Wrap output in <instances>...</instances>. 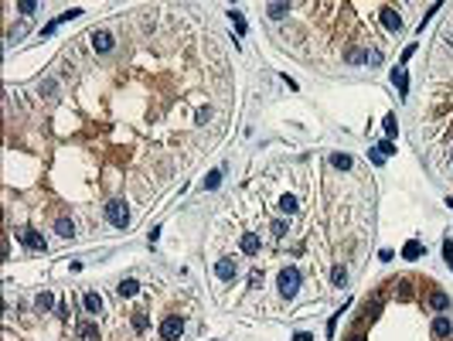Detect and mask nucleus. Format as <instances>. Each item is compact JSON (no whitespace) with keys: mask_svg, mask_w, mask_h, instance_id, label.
Here are the masks:
<instances>
[{"mask_svg":"<svg viewBox=\"0 0 453 341\" xmlns=\"http://www.w3.org/2000/svg\"><path fill=\"white\" fill-rule=\"evenodd\" d=\"M300 284H303V276H300L297 266L280 270V294H283V297H297V294H300Z\"/></svg>","mask_w":453,"mask_h":341,"instance_id":"f257e3e1","label":"nucleus"},{"mask_svg":"<svg viewBox=\"0 0 453 341\" xmlns=\"http://www.w3.org/2000/svg\"><path fill=\"white\" fill-rule=\"evenodd\" d=\"M293 341H314V338H310L307 331H300V334H293Z\"/></svg>","mask_w":453,"mask_h":341,"instance_id":"c9c22d12","label":"nucleus"},{"mask_svg":"<svg viewBox=\"0 0 453 341\" xmlns=\"http://www.w3.org/2000/svg\"><path fill=\"white\" fill-rule=\"evenodd\" d=\"M44 92H55V78H48V82H41V96Z\"/></svg>","mask_w":453,"mask_h":341,"instance_id":"72a5a7b5","label":"nucleus"},{"mask_svg":"<svg viewBox=\"0 0 453 341\" xmlns=\"http://www.w3.org/2000/svg\"><path fill=\"white\" fill-rule=\"evenodd\" d=\"M280 212H283V215H297V212H300V202H297L293 194H283V198H280Z\"/></svg>","mask_w":453,"mask_h":341,"instance_id":"9b49d317","label":"nucleus"},{"mask_svg":"<svg viewBox=\"0 0 453 341\" xmlns=\"http://www.w3.org/2000/svg\"><path fill=\"white\" fill-rule=\"evenodd\" d=\"M348 341H365V334H355V338H348Z\"/></svg>","mask_w":453,"mask_h":341,"instance_id":"e433bc0d","label":"nucleus"},{"mask_svg":"<svg viewBox=\"0 0 453 341\" xmlns=\"http://www.w3.org/2000/svg\"><path fill=\"white\" fill-rule=\"evenodd\" d=\"M368 157H372V164H375V168H382V164H385V157H382L378 150H368Z\"/></svg>","mask_w":453,"mask_h":341,"instance_id":"2f4dec72","label":"nucleus"},{"mask_svg":"<svg viewBox=\"0 0 453 341\" xmlns=\"http://www.w3.org/2000/svg\"><path fill=\"white\" fill-rule=\"evenodd\" d=\"M331 284L334 286H348V270H344V266H334V270H331Z\"/></svg>","mask_w":453,"mask_h":341,"instance_id":"6ab92c4d","label":"nucleus"},{"mask_svg":"<svg viewBox=\"0 0 453 341\" xmlns=\"http://www.w3.org/2000/svg\"><path fill=\"white\" fill-rule=\"evenodd\" d=\"M218 184H222V170H211V174L205 178V188L211 191V188H218Z\"/></svg>","mask_w":453,"mask_h":341,"instance_id":"5701e85b","label":"nucleus"},{"mask_svg":"<svg viewBox=\"0 0 453 341\" xmlns=\"http://www.w3.org/2000/svg\"><path fill=\"white\" fill-rule=\"evenodd\" d=\"M450 270H453V263H450Z\"/></svg>","mask_w":453,"mask_h":341,"instance_id":"58836bf2","label":"nucleus"},{"mask_svg":"<svg viewBox=\"0 0 453 341\" xmlns=\"http://www.w3.org/2000/svg\"><path fill=\"white\" fill-rule=\"evenodd\" d=\"M443 256H447V266L453 263V239H447V242H443Z\"/></svg>","mask_w":453,"mask_h":341,"instance_id":"7c9ffc66","label":"nucleus"},{"mask_svg":"<svg viewBox=\"0 0 453 341\" xmlns=\"http://www.w3.org/2000/svg\"><path fill=\"white\" fill-rule=\"evenodd\" d=\"M51 304H55V297H51V294H38V307H41V310H48Z\"/></svg>","mask_w":453,"mask_h":341,"instance_id":"c85d7f7f","label":"nucleus"},{"mask_svg":"<svg viewBox=\"0 0 453 341\" xmlns=\"http://www.w3.org/2000/svg\"><path fill=\"white\" fill-rule=\"evenodd\" d=\"M375 150L382 154V157H392V154H396V144H392V140H382V144H378Z\"/></svg>","mask_w":453,"mask_h":341,"instance_id":"b1692460","label":"nucleus"},{"mask_svg":"<svg viewBox=\"0 0 453 341\" xmlns=\"http://www.w3.org/2000/svg\"><path fill=\"white\" fill-rule=\"evenodd\" d=\"M430 307H433V310H447V307H450V297H447V294H430Z\"/></svg>","mask_w":453,"mask_h":341,"instance_id":"412c9836","label":"nucleus"},{"mask_svg":"<svg viewBox=\"0 0 453 341\" xmlns=\"http://www.w3.org/2000/svg\"><path fill=\"white\" fill-rule=\"evenodd\" d=\"M228 20L235 24V31H239V34H246V31H249V24H246V18H242V10H228Z\"/></svg>","mask_w":453,"mask_h":341,"instance_id":"dca6fc26","label":"nucleus"},{"mask_svg":"<svg viewBox=\"0 0 453 341\" xmlns=\"http://www.w3.org/2000/svg\"><path fill=\"white\" fill-rule=\"evenodd\" d=\"M249 286H263V270H252L249 273Z\"/></svg>","mask_w":453,"mask_h":341,"instance_id":"c756f323","label":"nucleus"},{"mask_svg":"<svg viewBox=\"0 0 453 341\" xmlns=\"http://www.w3.org/2000/svg\"><path fill=\"white\" fill-rule=\"evenodd\" d=\"M92 48H95V52H102V55L113 52V34H109V31H95V34H92Z\"/></svg>","mask_w":453,"mask_h":341,"instance_id":"6e6552de","label":"nucleus"},{"mask_svg":"<svg viewBox=\"0 0 453 341\" xmlns=\"http://www.w3.org/2000/svg\"><path fill=\"white\" fill-rule=\"evenodd\" d=\"M78 334L89 338V341H95V338H99V328H95V324H78Z\"/></svg>","mask_w":453,"mask_h":341,"instance_id":"4be33fe9","label":"nucleus"},{"mask_svg":"<svg viewBox=\"0 0 453 341\" xmlns=\"http://www.w3.org/2000/svg\"><path fill=\"white\" fill-rule=\"evenodd\" d=\"M208 120H211V110H205V106H201V110H198V123H208Z\"/></svg>","mask_w":453,"mask_h":341,"instance_id":"473e14b6","label":"nucleus"},{"mask_svg":"<svg viewBox=\"0 0 453 341\" xmlns=\"http://www.w3.org/2000/svg\"><path fill=\"white\" fill-rule=\"evenodd\" d=\"M266 10H269V18H273V20H283L286 14H290V4H269Z\"/></svg>","mask_w":453,"mask_h":341,"instance_id":"2eb2a0df","label":"nucleus"},{"mask_svg":"<svg viewBox=\"0 0 453 341\" xmlns=\"http://www.w3.org/2000/svg\"><path fill=\"white\" fill-rule=\"evenodd\" d=\"M331 164H334L338 170H351V164H355V160H351L348 154H331Z\"/></svg>","mask_w":453,"mask_h":341,"instance_id":"a211bd4d","label":"nucleus"},{"mask_svg":"<svg viewBox=\"0 0 453 341\" xmlns=\"http://www.w3.org/2000/svg\"><path fill=\"white\" fill-rule=\"evenodd\" d=\"M450 334H453V321L447 314H440L433 321V338H450Z\"/></svg>","mask_w":453,"mask_h":341,"instance_id":"0eeeda50","label":"nucleus"},{"mask_svg":"<svg viewBox=\"0 0 453 341\" xmlns=\"http://www.w3.org/2000/svg\"><path fill=\"white\" fill-rule=\"evenodd\" d=\"M402 256H406V260H419V256H423V242H406V246H402Z\"/></svg>","mask_w":453,"mask_h":341,"instance_id":"4468645a","label":"nucleus"},{"mask_svg":"<svg viewBox=\"0 0 453 341\" xmlns=\"http://www.w3.org/2000/svg\"><path fill=\"white\" fill-rule=\"evenodd\" d=\"M14 236H17V239H20V242H24L27 249H34V252H48V242H44V236H41V232H34V228L20 226Z\"/></svg>","mask_w":453,"mask_h":341,"instance_id":"f03ea898","label":"nucleus"},{"mask_svg":"<svg viewBox=\"0 0 453 341\" xmlns=\"http://www.w3.org/2000/svg\"><path fill=\"white\" fill-rule=\"evenodd\" d=\"M235 273H239L235 260H218V263H215V276H218V280H235Z\"/></svg>","mask_w":453,"mask_h":341,"instance_id":"39448f33","label":"nucleus"},{"mask_svg":"<svg viewBox=\"0 0 453 341\" xmlns=\"http://www.w3.org/2000/svg\"><path fill=\"white\" fill-rule=\"evenodd\" d=\"M147 239H150V246H153V242H157V239H160V226H153V228H150V236H147Z\"/></svg>","mask_w":453,"mask_h":341,"instance_id":"f704fd0d","label":"nucleus"},{"mask_svg":"<svg viewBox=\"0 0 453 341\" xmlns=\"http://www.w3.org/2000/svg\"><path fill=\"white\" fill-rule=\"evenodd\" d=\"M136 290H140V284H136V280H123V284L116 286V294H119V297H133Z\"/></svg>","mask_w":453,"mask_h":341,"instance_id":"aec40b11","label":"nucleus"},{"mask_svg":"<svg viewBox=\"0 0 453 341\" xmlns=\"http://www.w3.org/2000/svg\"><path fill=\"white\" fill-rule=\"evenodd\" d=\"M181 334H184V318H181V314L164 318V324H160V338L164 341H177Z\"/></svg>","mask_w":453,"mask_h":341,"instance_id":"7ed1b4c3","label":"nucleus"},{"mask_svg":"<svg viewBox=\"0 0 453 341\" xmlns=\"http://www.w3.org/2000/svg\"><path fill=\"white\" fill-rule=\"evenodd\" d=\"M85 310L89 314H102V297L99 294H85Z\"/></svg>","mask_w":453,"mask_h":341,"instance_id":"ddd939ff","label":"nucleus"},{"mask_svg":"<svg viewBox=\"0 0 453 341\" xmlns=\"http://www.w3.org/2000/svg\"><path fill=\"white\" fill-rule=\"evenodd\" d=\"M106 218H109L116 228H126L130 226V208H126V202H109V205H106Z\"/></svg>","mask_w":453,"mask_h":341,"instance_id":"20e7f679","label":"nucleus"},{"mask_svg":"<svg viewBox=\"0 0 453 341\" xmlns=\"http://www.w3.org/2000/svg\"><path fill=\"white\" fill-rule=\"evenodd\" d=\"M382 24H385V31H399L402 28V14L392 10V7H382Z\"/></svg>","mask_w":453,"mask_h":341,"instance_id":"423d86ee","label":"nucleus"},{"mask_svg":"<svg viewBox=\"0 0 453 341\" xmlns=\"http://www.w3.org/2000/svg\"><path fill=\"white\" fill-rule=\"evenodd\" d=\"M55 232L61 236V239H75V222H72V218H58Z\"/></svg>","mask_w":453,"mask_h":341,"instance_id":"1a4fd4ad","label":"nucleus"},{"mask_svg":"<svg viewBox=\"0 0 453 341\" xmlns=\"http://www.w3.org/2000/svg\"><path fill=\"white\" fill-rule=\"evenodd\" d=\"M447 205H450V208H453V198H447Z\"/></svg>","mask_w":453,"mask_h":341,"instance_id":"4c0bfd02","label":"nucleus"},{"mask_svg":"<svg viewBox=\"0 0 453 341\" xmlns=\"http://www.w3.org/2000/svg\"><path fill=\"white\" fill-rule=\"evenodd\" d=\"M17 10H20V14H34V10H38V4H34V0H20Z\"/></svg>","mask_w":453,"mask_h":341,"instance_id":"393cba45","label":"nucleus"},{"mask_svg":"<svg viewBox=\"0 0 453 341\" xmlns=\"http://www.w3.org/2000/svg\"><path fill=\"white\" fill-rule=\"evenodd\" d=\"M273 236H276V239H283V236H286V222H283V218L273 222Z\"/></svg>","mask_w":453,"mask_h":341,"instance_id":"bb28decb","label":"nucleus"},{"mask_svg":"<svg viewBox=\"0 0 453 341\" xmlns=\"http://www.w3.org/2000/svg\"><path fill=\"white\" fill-rule=\"evenodd\" d=\"M348 62H355V65H358V62H368V55H365V52H358V48H351V52H348Z\"/></svg>","mask_w":453,"mask_h":341,"instance_id":"cd10ccee","label":"nucleus"},{"mask_svg":"<svg viewBox=\"0 0 453 341\" xmlns=\"http://www.w3.org/2000/svg\"><path fill=\"white\" fill-rule=\"evenodd\" d=\"M239 246H242V252H246V256H256V252H259V236H252V232H246Z\"/></svg>","mask_w":453,"mask_h":341,"instance_id":"9d476101","label":"nucleus"},{"mask_svg":"<svg viewBox=\"0 0 453 341\" xmlns=\"http://www.w3.org/2000/svg\"><path fill=\"white\" fill-rule=\"evenodd\" d=\"M133 328H136V331H143V328H147V314H143V310H136V314H133Z\"/></svg>","mask_w":453,"mask_h":341,"instance_id":"a878e982","label":"nucleus"},{"mask_svg":"<svg viewBox=\"0 0 453 341\" xmlns=\"http://www.w3.org/2000/svg\"><path fill=\"white\" fill-rule=\"evenodd\" d=\"M392 82H396L399 96H406V92H409V78H406V72H402V68H392Z\"/></svg>","mask_w":453,"mask_h":341,"instance_id":"f8f14e48","label":"nucleus"},{"mask_svg":"<svg viewBox=\"0 0 453 341\" xmlns=\"http://www.w3.org/2000/svg\"><path fill=\"white\" fill-rule=\"evenodd\" d=\"M382 126H385V140H396V133H399V123H396V116L389 113L385 120H382Z\"/></svg>","mask_w":453,"mask_h":341,"instance_id":"f3484780","label":"nucleus"}]
</instances>
